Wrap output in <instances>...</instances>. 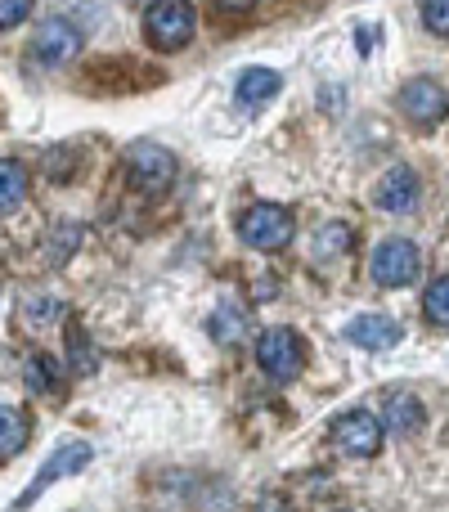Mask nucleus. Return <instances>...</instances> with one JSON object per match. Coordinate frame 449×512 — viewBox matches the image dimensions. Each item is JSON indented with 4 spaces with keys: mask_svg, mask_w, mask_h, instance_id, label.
I'll return each mask as SVG.
<instances>
[{
    "mask_svg": "<svg viewBox=\"0 0 449 512\" xmlns=\"http://www.w3.org/2000/svg\"><path fill=\"white\" fill-rule=\"evenodd\" d=\"M238 239L256 252H279L292 239V212L279 203H252L238 216Z\"/></svg>",
    "mask_w": 449,
    "mask_h": 512,
    "instance_id": "1",
    "label": "nucleus"
},
{
    "mask_svg": "<svg viewBox=\"0 0 449 512\" xmlns=\"http://www.w3.org/2000/svg\"><path fill=\"white\" fill-rule=\"evenodd\" d=\"M194 27H198V14L189 0H153V5L144 9V32H149V41L158 45V50H180V45H189Z\"/></svg>",
    "mask_w": 449,
    "mask_h": 512,
    "instance_id": "2",
    "label": "nucleus"
},
{
    "mask_svg": "<svg viewBox=\"0 0 449 512\" xmlns=\"http://www.w3.org/2000/svg\"><path fill=\"white\" fill-rule=\"evenodd\" d=\"M418 270H423V252L409 239H387L369 256V274L378 288H409L418 279Z\"/></svg>",
    "mask_w": 449,
    "mask_h": 512,
    "instance_id": "3",
    "label": "nucleus"
},
{
    "mask_svg": "<svg viewBox=\"0 0 449 512\" xmlns=\"http://www.w3.org/2000/svg\"><path fill=\"white\" fill-rule=\"evenodd\" d=\"M176 158H171L162 144H135L126 153V180H131L140 194H162V189L176 185Z\"/></svg>",
    "mask_w": 449,
    "mask_h": 512,
    "instance_id": "4",
    "label": "nucleus"
},
{
    "mask_svg": "<svg viewBox=\"0 0 449 512\" xmlns=\"http://www.w3.org/2000/svg\"><path fill=\"white\" fill-rule=\"evenodd\" d=\"M256 360H261V369L270 373L274 382H292L301 373V364H306V342H301L292 328H270V333H261V342H256Z\"/></svg>",
    "mask_w": 449,
    "mask_h": 512,
    "instance_id": "5",
    "label": "nucleus"
},
{
    "mask_svg": "<svg viewBox=\"0 0 449 512\" xmlns=\"http://www.w3.org/2000/svg\"><path fill=\"white\" fill-rule=\"evenodd\" d=\"M382 432H387V427H382L369 409H346V414H337L333 427H328L337 450L355 454V459H373V454L382 450Z\"/></svg>",
    "mask_w": 449,
    "mask_h": 512,
    "instance_id": "6",
    "label": "nucleus"
},
{
    "mask_svg": "<svg viewBox=\"0 0 449 512\" xmlns=\"http://www.w3.org/2000/svg\"><path fill=\"white\" fill-rule=\"evenodd\" d=\"M400 113L409 117L414 126H441L449 117V95L441 81L432 77H414L400 86Z\"/></svg>",
    "mask_w": 449,
    "mask_h": 512,
    "instance_id": "7",
    "label": "nucleus"
},
{
    "mask_svg": "<svg viewBox=\"0 0 449 512\" xmlns=\"http://www.w3.org/2000/svg\"><path fill=\"white\" fill-rule=\"evenodd\" d=\"M90 454H95V450H90V445H86V441H68V445H59V450H54V454H50V463H45V468H41V477H36V481H32V486H27V490H23V495H18V499H14V512L32 508V499H41V495H45V490H50V486H54V481L72 477V472H81V468H86V463H90Z\"/></svg>",
    "mask_w": 449,
    "mask_h": 512,
    "instance_id": "8",
    "label": "nucleus"
},
{
    "mask_svg": "<svg viewBox=\"0 0 449 512\" xmlns=\"http://www.w3.org/2000/svg\"><path fill=\"white\" fill-rule=\"evenodd\" d=\"M32 50H36V59L41 63H68V59H77V50H81V32L68 23V18H45L41 27H36V41H32Z\"/></svg>",
    "mask_w": 449,
    "mask_h": 512,
    "instance_id": "9",
    "label": "nucleus"
},
{
    "mask_svg": "<svg viewBox=\"0 0 449 512\" xmlns=\"http://www.w3.org/2000/svg\"><path fill=\"white\" fill-rule=\"evenodd\" d=\"M346 342H355L360 351H387L400 342V324L391 315H355L346 324Z\"/></svg>",
    "mask_w": 449,
    "mask_h": 512,
    "instance_id": "10",
    "label": "nucleus"
},
{
    "mask_svg": "<svg viewBox=\"0 0 449 512\" xmlns=\"http://www.w3.org/2000/svg\"><path fill=\"white\" fill-rule=\"evenodd\" d=\"M418 198H423V185H418V176L409 167H396V171L382 176V185H378V207L382 212H396V216L414 212Z\"/></svg>",
    "mask_w": 449,
    "mask_h": 512,
    "instance_id": "11",
    "label": "nucleus"
},
{
    "mask_svg": "<svg viewBox=\"0 0 449 512\" xmlns=\"http://www.w3.org/2000/svg\"><path fill=\"white\" fill-rule=\"evenodd\" d=\"M423 423H427V409H423V400L418 396L396 391V396L382 400V427H387L391 436H414Z\"/></svg>",
    "mask_w": 449,
    "mask_h": 512,
    "instance_id": "12",
    "label": "nucleus"
},
{
    "mask_svg": "<svg viewBox=\"0 0 449 512\" xmlns=\"http://www.w3.org/2000/svg\"><path fill=\"white\" fill-rule=\"evenodd\" d=\"M32 194V171L23 167L18 158H0V216L18 212Z\"/></svg>",
    "mask_w": 449,
    "mask_h": 512,
    "instance_id": "13",
    "label": "nucleus"
},
{
    "mask_svg": "<svg viewBox=\"0 0 449 512\" xmlns=\"http://www.w3.org/2000/svg\"><path fill=\"white\" fill-rule=\"evenodd\" d=\"M283 90V77L274 68H247L243 77H238V104L243 108H256V104H270L274 95Z\"/></svg>",
    "mask_w": 449,
    "mask_h": 512,
    "instance_id": "14",
    "label": "nucleus"
},
{
    "mask_svg": "<svg viewBox=\"0 0 449 512\" xmlns=\"http://www.w3.org/2000/svg\"><path fill=\"white\" fill-rule=\"evenodd\" d=\"M27 436H32V427H27V414H23V409L0 405V463L14 459V454L27 445Z\"/></svg>",
    "mask_w": 449,
    "mask_h": 512,
    "instance_id": "15",
    "label": "nucleus"
},
{
    "mask_svg": "<svg viewBox=\"0 0 449 512\" xmlns=\"http://www.w3.org/2000/svg\"><path fill=\"white\" fill-rule=\"evenodd\" d=\"M23 387L36 391V396H50V391L59 387V369H54L50 355H32V360L23 364Z\"/></svg>",
    "mask_w": 449,
    "mask_h": 512,
    "instance_id": "16",
    "label": "nucleus"
},
{
    "mask_svg": "<svg viewBox=\"0 0 449 512\" xmlns=\"http://www.w3.org/2000/svg\"><path fill=\"white\" fill-rule=\"evenodd\" d=\"M243 333H247V315L238 306H221L212 315V337L221 346H238V342H243Z\"/></svg>",
    "mask_w": 449,
    "mask_h": 512,
    "instance_id": "17",
    "label": "nucleus"
},
{
    "mask_svg": "<svg viewBox=\"0 0 449 512\" xmlns=\"http://www.w3.org/2000/svg\"><path fill=\"white\" fill-rule=\"evenodd\" d=\"M68 364H72L77 373H95V369H99V351L90 346L86 328H77V324L68 328Z\"/></svg>",
    "mask_w": 449,
    "mask_h": 512,
    "instance_id": "18",
    "label": "nucleus"
},
{
    "mask_svg": "<svg viewBox=\"0 0 449 512\" xmlns=\"http://www.w3.org/2000/svg\"><path fill=\"white\" fill-rule=\"evenodd\" d=\"M423 310L436 328H449V274L432 279V288H427V297H423Z\"/></svg>",
    "mask_w": 449,
    "mask_h": 512,
    "instance_id": "19",
    "label": "nucleus"
},
{
    "mask_svg": "<svg viewBox=\"0 0 449 512\" xmlns=\"http://www.w3.org/2000/svg\"><path fill=\"white\" fill-rule=\"evenodd\" d=\"M346 248H351V230L337 221H328L324 230L315 234V256H346Z\"/></svg>",
    "mask_w": 449,
    "mask_h": 512,
    "instance_id": "20",
    "label": "nucleus"
},
{
    "mask_svg": "<svg viewBox=\"0 0 449 512\" xmlns=\"http://www.w3.org/2000/svg\"><path fill=\"white\" fill-rule=\"evenodd\" d=\"M423 23L436 36H449V0H423Z\"/></svg>",
    "mask_w": 449,
    "mask_h": 512,
    "instance_id": "21",
    "label": "nucleus"
},
{
    "mask_svg": "<svg viewBox=\"0 0 449 512\" xmlns=\"http://www.w3.org/2000/svg\"><path fill=\"white\" fill-rule=\"evenodd\" d=\"M36 0H0V32H9V27H18L27 14H32Z\"/></svg>",
    "mask_w": 449,
    "mask_h": 512,
    "instance_id": "22",
    "label": "nucleus"
},
{
    "mask_svg": "<svg viewBox=\"0 0 449 512\" xmlns=\"http://www.w3.org/2000/svg\"><path fill=\"white\" fill-rule=\"evenodd\" d=\"M256 512H288V508H283V504H279V499H274V495H265L261 504H256Z\"/></svg>",
    "mask_w": 449,
    "mask_h": 512,
    "instance_id": "23",
    "label": "nucleus"
},
{
    "mask_svg": "<svg viewBox=\"0 0 449 512\" xmlns=\"http://www.w3.org/2000/svg\"><path fill=\"white\" fill-rule=\"evenodd\" d=\"M216 5H221V9H252L256 0H216Z\"/></svg>",
    "mask_w": 449,
    "mask_h": 512,
    "instance_id": "24",
    "label": "nucleus"
}]
</instances>
